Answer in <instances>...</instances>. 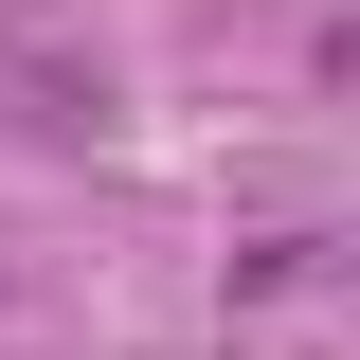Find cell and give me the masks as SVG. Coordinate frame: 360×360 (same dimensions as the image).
I'll use <instances>...</instances> for the list:
<instances>
[{
  "mask_svg": "<svg viewBox=\"0 0 360 360\" xmlns=\"http://www.w3.org/2000/svg\"><path fill=\"white\" fill-rule=\"evenodd\" d=\"M0 108H37V127H108V72L54 37L37 0H0Z\"/></svg>",
  "mask_w": 360,
  "mask_h": 360,
  "instance_id": "obj_1",
  "label": "cell"
}]
</instances>
